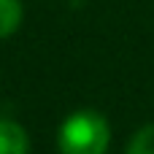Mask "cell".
I'll return each mask as SVG.
<instances>
[{
    "mask_svg": "<svg viewBox=\"0 0 154 154\" xmlns=\"http://www.w3.org/2000/svg\"><path fill=\"white\" fill-rule=\"evenodd\" d=\"M111 143V125L95 108L73 111L57 130L60 154H106Z\"/></svg>",
    "mask_w": 154,
    "mask_h": 154,
    "instance_id": "cell-1",
    "label": "cell"
},
{
    "mask_svg": "<svg viewBox=\"0 0 154 154\" xmlns=\"http://www.w3.org/2000/svg\"><path fill=\"white\" fill-rule=\"evenodd\" d=\"M0 154H30L27 130L5 116H0Z\"/></svg>",
    "mask_w": 154,
    "mask_h": 154,
    "instance_id": "cell-2",
    "label": "cell"
},
{
    "mask_svg": "<svg viewBox=\"0 0 154 154\" xmlns=\"http://www.w3.org/2000/svg\"><path fill=\"white\" fill-rule=\"evenodd\" d=\"M24 19V8L19 0H0V41L14 35L22 27Z\"/></svg>",
    "mask_w": 154,
    "mask_h": 154,
    "instance_id": "cell-3",
    "label": "cell"
},
{
    "mask_svg": "<svg viewBox=\"0 0 154 154\" xmlns=\"http://www.w3.org/2000/svg\"><path fill=\"white\" fill-rule=\"evenodd\" d=\"M125 154H154V122L135 130V135L130 138Z\"/></svg>",
    "mask_w": 154,
    "mask_h": 154,
    "instance_id": "cell-4",
    "label": "cell"
}]
</instances>
